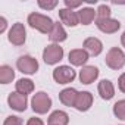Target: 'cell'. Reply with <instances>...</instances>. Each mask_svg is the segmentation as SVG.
<instances>
[{"label": "cell", "instance_id": "1", "mask_svg": "<svg viewBox=\"0 0 125 125\" xmlns=\"http://www.w3.org/2000/svg\"><path fill=\"white\" fill-rule=\"evenodd\" d=\"M28 24L31 28L40 31L41 34H50L52 28H53V21L50 16H46V15H41V13H37V12H32L28 15Z\"/></svg>", "mask_w": 125, "mask_h": 125}, {"label": "cell", "instance_id": "2", "mask_svg": "<svg viewBox=\"0 0 125 125\" xmlns=\"http://www.w3.org/2000/svg\"><path fill=\"white\" fill-rule=\"evenodd\" d=\"M31 107L35 113L38 115H43V113H47L52 107V99L47 96V93L44 91H38L32 96L31 99Z\"/></svg>", "mask_w": 125, "mask_h": 125}, {"label": "cell", "instance_id": "3", "mask_svg": "<svg viewBox=\"0 0 125 125\" xmlns=\"http://www.w3.org/2000/svg\"><path fill=\"white\" fill-rule=\"evenodd\" d=\"M106 65L113 69V71H118V69H122L124 65H125V53L119 49V47H112L107 53H106Z\"/></svg>", "mask_w": 125, "mask_h": 125}, {"label": "cell", "instance_id": "4", "mask_svg": "<svg viewBox=\"0 0 125 125\" xmlns=\"http://www.w3.org/2000/svg\"><path fill=\"white\" fill-rule=\"evenodd\" d=\"M63 59V49L59 44H49L43 50V60L47 65H56Z\"/></svg>", "mask_w": 125, "mask_h": 125}, {"label": "cell", "instance_id": "5", "mask_svg": "<svg viewBox=\"0 0 125 125\" xmlns=\"http://www.w3.org/2000/svg\"><path fill=\"white\" fill-rule=\"evenodd\" d=\"M16 68L19 72L27 74V75H32L38 71V62L37 59H34L32 56L24 54L16 60Z\"/></svg>", "mask_w": 125, "mask_h": 125}, {"label": "cell", "instance_id": "6", "mask_svg": "<svg viewBox=\"0 0 125 125\" xmlns=\"http://www.w3.org/2000/svg\"><path fill=\"white\" fill-rule=\"evenodd\" d=\"M75 77H77V72L71 66H66V65L57 66L53 71V80L57 84H69L75 80Z\"/></svg>", "mask_w": 125, "mask_h": 125}, {"label": "cell", "instance_id": "7", "mask_svg": "<svg viewBox=\"0 0 125 125\" xmlns=\"http://www.w3.org/2000/svg\"><path fill=\"white\" fill-rule=\"evenodd\" d=\"M25 38H27V30H25L24 24H21V22L13 24L12 28L9 30L8 40H9L13 46H22V44L25 43Z\"/></svg>", "mask_w": 125, "mask_h": 125}, {"label": "cell", "instance_id": "8", "mask_svg": "<svg viewBox=\"0 0 125 125\" xmlns=\"http://www.w3.org/2000/svg\"><path fill=\"white\" fill-rule=\"evenodd\" d=\"M96 27L104 32V34H115L121 28V22L113 18H106V19H96Z\"/></svg>", "mask_w": 125, "mask_h": 125}, {"label": "cell", "instance_id": "9", "mask_svg": "<svg viewBox=\"0 0 125 125\" xmlns=\"http://www.w3.org/2000/svg\"><path fill=\"white\" fill-rule=\"evenodd\" d=\"M8 103H9V106H10L13 110H16V112H24V110L27 109V104H28L27 96H25V94H21V93H18V91L9 94Z\"/></svg>", "mask_w": 125, "mask_h": 125}, {"label": "cell", "instance_id": "10", "mask_svg": "<svg viewBox=\"0 0 125 125\" xmlns=\"http://www.w3.org/2000/svg\"><path fill=\"white\" fill-rule=\"evenodd\" d=\"M83 47H84V50H85L90 56H99V54L102 53V50H103L102 41H100L99 38H96V37H88V38H85L84 43H83Z\"/></svg>", "mask_w": 125, "mask_h": 125}, {"label": "cell", "instance_id": "11", "mask_svg": "<svg viewBox=\"0 0 125 125\" xmlns=\"http://www.w3.org/2000/svg\"><path fill=\"white\" fill-rule=\"evenodd\" d=\"M68 60L74 66H84L88 60V53L84 49H74V50L69 52Z\"/></svg>", "mask_w": 125, "mask_h": 125}, {"label": "cell", "instance_id": "12", "mask_svg": "<svg viewBox=\"0 0 125 125\" xmlns=\"http://www.w3.org/2000/svg\"><path fill=\"white\" fill-rule=\"evenodd\" d=\"M59 18L62 21V24H65L68 27H77L80 24V18H78V12H74L71 9H60L59 10Z\"/></svg>", "mask_w": 125, "mask_h": 125}, {"label": "cell", "instance_id": "13", "mask_svg": "<svg viewBox=\"0 0 125 125\" xmlns=\"http://www.w3.org/2000/svg\"><path fill=\"white\" fill-rule=\"evenodd\" d=\"M97 77H99V68L96 66H83V69L80 71V81L85 85L94 83Z\"/></svg>", "mask_w": 125, "mask_h": 125}, {"label": "cell", "instance_id": "14", "mask_svg": "<svg viewBox=\"0 0 125 125\" xmlns=\"http://www.w3.org/2000/svg\"><path fill=\"white\" fill-rule=\"evenodd\" d=\"M93 104V94L88 93V91H81L78 93V97H77V102H75V109L80 110V112H85L91 107Z\"/></svg>", "mask_w": 125, "mask_h": 125}, {"label": "cell", "instance_id": "15", "mask_svg": "<svg viewBox=\"0 0 125 125\" xmlns=\"http://www.w3.org/2000/svg\"><path fill=\"white\" fill-rule=\"evenodd\" d=\"M49 38H50V41H53V44H59V43L65 41L68 38V34H66L65 28L62 27V24L54 22L53 24V28H52V31L49 34Z\"/></svg>", "mask_w": 125, "mask_h": 125}, {"label": "cell", "instance_id": "16", "mask_svg": "<svg viewBox=\"0 0 125 125\" xmlns=\"http://www.w3.org/2000/svg\"><path fill=\"white\" fill-rule=\"evenodd\" d=\"M77 97H78V91L75 88H65V90H62L59 93V100L68 107H71V106L75 107Z\"/></svg>", "mask_w": 125, "mask_h": 125}, {"label": "cell", "instance_id": "17", "mask_svg": "<svg viewBox=\"0 0 125 125\" xmlns=\"http://www.w3.org/2000/svg\"><path fill=\"white\" fill-rule=\"evenodd\" d=\"M97 90H99V94H100V97L103 100H110L115 96V87L109 80H102L99 83Z\"/></svg>", "mask_w": 125, "mask_h": 125}, {"label": "cell", "instance_id": "18", "mask_svg": "<svg viewBox=\"0 0 125 125\" xmlns=\"http://www.w3.org/2000/svg\"><path fill=\"white\" fill-rule=\"evenodd\" d=\"M47 124L49 125H68L69 124V115L63 110H54L53 113H50Z\"/></svg>", "mask_w": 125, "mask_h": 125}, {"label": "cell", "instance_id": "19", "mask_svg": "<svg viewBox=\"0 0 125 125\" xmlns=\"http://www.w3.org/2000/svg\"><path fill=\"white\" fill-rule=\"evenodd\" d=\"M78 18H80V24L90 25L94 21V18H97V10L91 8H83L81 10H78Z\"/></svg>", "mask_w": 125, "mask_h": 125}, {"label": "cell", "instance_id": "20", "mask_svg": "<svg viewBox=\"0 0 125 125\" xmlns=\"http://www.w3.org/2000/svg\"><path fill=\"white\" fill-rule=\"evenodd\" d=\"M15 88H16L18 93L27 96V94H30V93L34 91V83H32L31 80H28V78H21V80H18V83L15 84Z\"/></svg>", "mask_w": 125, "mask_h": 125}, {"label": "cell", "instance_id": "21", "mask_svg": "<svg viewBox=\"0 0 125 125\" xmlns=\"http://www.w3.org/2000/svg\"><path fill=\"white\" fill-rule=\"evenodd\" d=\"M15 78V71L9 65H2L0 66V83L2 84H9Z\"/></svg>", "mask_w": 125, "mask_h": 125}, {"label": "cell", "instance_id": "22", "mask_svg": "<svg viewBox=\"0 0 125 125\" xmlns=\"http://www.w3.org/2000/svg\"><path fill=\"white\" fill-rule=\"evenodd\" d=\"M113 115H115L118 119L125 121V99L118 100V102L113 104Z\"/></svg>", "mask_w": 125, "mask_h": 125}, {"label": "cell", "instance_id": "23", "mask_svg": "<svg viewBox=\"0 0 125 125\" xmlns=\"http://www.w3.org/2000/svg\"><path fill=\"white\" fill-rule=\"evenodd\" d=\"M110 18V8L107 5H100L97 9V18L96 19H106Z\"/></svg>", "mask_w": 125, "mask_h": 125}, {"label": "cell", "instance_id": "24", "mask_svg": "<svg viewBox=\"0 0 125 125\" xmlns=\"http://www.w3.org/2000/svg\"><path fill=\"white\" fill-rule=\"evenodd\" d=\"M3 125H22V119L19 116H8L3 122Z\"/></svg>", "mask_w": 125, "mask_h": 125}, {"label": "cell", "instance_id": "25", "mask_svg": "<svg viewBox=\"0 0 125 125\" xmlns=\"http://www.w3.org/2000/svg\"><path fill=\"white\" fill-rule=\"evenodd\" d=\"M38 6L41 8V9H47V10H50V9H54L56 6H57V2L54 0V2H38Z\"/></svg>", "mask_w": 125, "mask_h": 125}, {"label": "cell", "instance_id": "26", "mask_svg": "<svg viewBox=\"0 0 125 125\" xmlns=\"http://www.w3.org/2000/svg\"><path fill=\"white\" fill-rule=\"evenodd\" d=\"M65 6H66V9H75V8H80V6H83V2H71V0H65Z\"/></svg>", "mask_w": 125, "mask_h": 125}, {"label": "cell", "instance_id": "27", "mask_svg": "<svg viewBox=\"0 0 125 125\" xmlns=\"http://www.w3.org/2000/svg\"><path fill=\"white\" fill-rule=\"evenodd\" d=\"M118 87H119V90H121L122 93H125V72L119 77V80H118Z\"/></svg>", "mask_w": 125, "mask_h": 125}, {"label": "cell", "instance_id": "28", "mask_svg": "<svg viewBox=\"0 0 125 125\" xmlns=\"http://www.w3.org/2000/svg\"><path fill=\"white\" fill-rule=\"evenodd\" d=\"M27 125H44V122L40 119V118H30Z\"/></svg>", "mask_w": 125, "mask_h": 125}, {"label": "cell", "instance_id": "29", "mask_svg": "<svg viewBox=\"0 0 125 125\" xmlns=\"http://www.w3.org/2000/svg\"><path fill=\"white\" fill-rule=\"evenodd\" d=\"M6 27H8V22H6V19L2 16V18H0V32H5V31H6Z\"/></svg>", "mask_w": 125, "mask_h": 125}, {"label": "cell", "instance_id": "30", "mask_svg": "<svg viewBox=\"0 0 125 125\" xmlns=\"http://www.w3.org/2000/svg\"><path fill=\"white\" fill-rule=\"evenodd\" d=\"M121 43H122V46L125 47V31H124V34L121 35Z\"/></svg>", "mask_w": 125, "mask_h": 125}]
</instances>
